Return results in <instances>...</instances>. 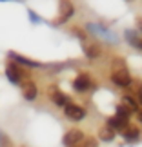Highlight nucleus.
<instances>
[{"mask_svg": "<svg viewBox=\"0 0 142 147\" xmlns=\"http://www.w3.org/2000/svg\"><path fill=\"white\" fill-rule=\"evenodd\" d=\"M7 56H9L11 60H15V64H20V65H26V67H40L42 65L40 62H35V60H31V58H26V56L15 53V51H9Z\"/></svg>", "mask_w": 142, "mask_h": 147, "instance_id": "obj_5", "label": "nucleus"}, {"mask_svg": "<svg viewBox=\"0 0 142 147\" xmlns=\"http://www.w3.org/2000/svg\"><path fill=\"white\" fill-rule=\"evenodd\" d=\"M115 116L120 118V120H124V122H128V118H129V109H128V107H124V105H118Z\"/></svg>", "mask_w": 142, "mask_h": 147, "instance_id": "obj_15", "label": "nucleus"}, {"mask_svg": "<svg viewBox=\"0 0 142 147\" xmlns=\"http://www.w3.org/2000/svg\"><path fill=\"white\" fill-rule=\"evenodd\" d=\"M91 87V78H89L88 75H78L75 78V82H73V89L75 91H88V89Z\"/></svg>", "mask_w": 142, "mask_h": 147, "instance_id": "obj_6", "label": "nucleus"}, {"mask_svg": "<svg viewBox=\"0 0 142 147\" xmlns=\"http://www.w3.org/2000/svg\"><path fill=\"white\" fill-rule=\"evenodd\" d=\"M88 29H89V31H93V33H96V35H100V36H104V38H107V40H109V38H111V40H115V36H113L111 33H107L106 29H102V27H100V26H96V24H89V26H88Z\"/></svg>", "mask_w": 142, "mask_h": 147, "instance_id": "obj_11", "label": "nucleus"}, {"mask_svg": "<svg viewBox=\"0 0 142 147\" xmlns=\"http://www.w3.org/2000/svg\"><path fill=\"white\" fill-rule=\"evenodd\" d=\"M139 120H140V122H142V113H139Z\"/></svg>", "mask_w": 142, "mask_h": 147, "instance_id": "obj_21", "label": "nucleus"}, {"mask_svg": "<svg viewBox=\"0 0 142 147\" xmlns=\"http://www.w3.org/2000/svg\"><path fill=\"white\" fill-rule=\"evenodd\" d=\"M140 102H142V91H140Z\"/></svg>", "mask_w": 142, "mask_h": 147, "instance_id": "obj_22", "label": "nucleus"}, {"mask_svg": "<svg viewBox=\"0 0 142 147\" xmlns=\"http://www.w3.org/2000/svg\"><path fill=\"white\" fill-rule=\"evenodd\" d=\"M126 123H128V122H124V120H120V118L113 116V118H109V120H107V127H111L113 131H120V129L124 131Z\"/></svg>", "mask_w": 142, "mask_h": 147, "instance_id": "obj_10", "label": "nucleus"}, {"mask_svg": "<svg viewBox=\"0 0 142 147\" xmlns=\"http://www.w3.org/2000/svg\"><path fill=\"white\" fill-rule=\"evenodd\" d=\"M139 129L137 127H128V129H124V138L129 140V142H135V140H139Z\"/></svg>", "mask_w": 142, "mask_h": 147, "instance_id": "obj_13", "label": "nucleus"}, {"mask_svg": "<svg viewBox=\"0 0 142 147\" xmlns=\"http://www.w3.org/2000/svg\"><path fill=\"white\" fill-rule=\"evenodd\" d=\"M99 136H100V140H104V142H111L113 138H115V131H113L111 127H102L100 129V133H99Z\"/></svg>", "mask_w": 142, "mask_h": 147, "instance_id": "obj_12", "label": "nucleus"}, {"mask_svg": "<svg viewBox=\"0 0 142 147\" xmlns=\"http://www.w3.org/2000/svg\"><path fill=\"white\" fill-rule=\"evenodd\" d=\"M64 115L69 118V120L78 122L86 116V109L80 107V105H75V104H67V105H64Z\"/></svg>", "mask_w": 142, "mask_h": 147, "instance_id": "obj_3", "label": "nucleus"}, {"mask_svg": "<svg viewBox=\"0 0 142 147\" xmlns=\"http://www.w3.org/2000/svg\"><path fill=\"white\" fill-rule=\"evenodd\" d=\"M126 36H128V40L131 42L135 47H140V49H142V40L135 36V33H133V31H128V33H126Z\"/></svg>", "mask_w": 142, "mask_h": 147, "instance_id": "obj_16", "label": "nucleus"}, {"mask_svg": "<svg viewBox=\"0 0 142 147\" xmlns=\"http://www.w3.org/2000/svg\"><path fill=\"white\" fill-rule=\"evenodd\" d=\"M29 16H31V20H33V22H38V20H40V18H38V16H37L35 13H33V11H29Z\"/></svg>", "mask_w": 142, "mask_h": 147, "instance_id": "obj_20", "label": "nucleus"}, {"mask_svg": "<svg viewBox=\"0 0 142 147\" xmlns=\"http://www.w3.org/2000/svg\"><path fill=\"white\" fill-rule=\"evenodd\" d=\"M78 147H96V142H95V138H86L78 144Z\"/></svg>", "mask_w": 142, "mask_h": 147, "instance_id": "obj_19", "label": "nucleus"}, {"mask_svg": "<svg viewBox=\"0 0 142 147\" xmlns=\"http://www.w3.org/2000/svg\"><path fill=\"white\" fill-rule=\"evenodd\" d=\"M111 80L115 82L118 87H128L129 84H131V76H129V73L126 71V67H122V69H115V73L111 75Z\"/></svg>", "mask_w": 142, "mask_h": 147, "instance_id": "obj_4", "label": "nucleus"}, {"mask_svg": "<svg viewBox=\"0 0 142 147\" xmlns=\"http://www.w3.org/2000/svg\"><path fill=\"white\" fill-rule=\"evenodd\" d=\"M122 105L128 107L129 111H137V109H139V104L135 102L133 96H124V98H122Z\"/></svg>", "mask_w": 142, "mask_h": 147, "instance_id": "obj_14", "label": "nucleus"}, {"mask_svg": "<svg viewBox=\"0 0 142 147\" xmlns=\"http://www.w3.org/2000/svg\"><path fill=\"white\" fill-rule=\"evenodd\" d=\"M51 100H53L56 105H60V107L69 104V98H67L64 93H60L58 89H51Z\"/></svg>", "mask_w": 142, "mask_h": 147, "instance_id": "obj_9", "label": "nucleus"}, {"mask_svg": "<svg viewBox=\"0 0 142 147\" xmlns=\"http://www.w3.org/2000/svg\"><path fill=\"white\" fill-rule=\"evenodd\" d=\"M5 76H7V80H9L11 84H16V86H18V84L24 82L26 73L22 71L16 64H13V62H11V64H7V67H5Z\"/></svg>", "mask_w": 142, "mask_h": 147, "instance_id": "obj_1", "label": "nucleus"}, {"mask_svg": "<svg viewBox=\"0 0 142 147\" xmlns=\"http://www.w3.org/2000/svg\"><path fill=\"white\" fill-rule=\"evenodd\" d=\"M22 91H24V98L26 100H35L37 98V94H38V91H37V86L33 84L31 80H27V82H22Z\"/></svg>", "mask_w": 142, "mask_h": 147, "instance_id": "obj_7", "label": "nucleus"}, {"mask_svg": "<svg viewBox=\"0 0 142 147\" xmlns=\"http://www.w3.org/2000/svg\"><path fill=\"white\" fill-rule=\"evenodd\" d=\"M82 140H84V134H82L80 129H69V131L64 134L62 142H64V145H66V147H75V145L80 144Z\"/></svg>", "mask_w": 142, "mask_h": 147, "instance_id": "obj_2", "label": "nucleus"}, {"mask_svg": "<svg viewBox=\"0 0 142 147\" xmlns=\"http://www.w3.org/2000/svg\"><path fill=\"white\" fill-rule=\"evenodd\" d=\"M0 147H15L13 142H11V138L4 131H0Z\"/></svg>", "mask_w": 142, "mask_h": 147, "instance_id": "obj_17", "label": "nucleus"}, {"mask_svg": "<svg viewBox=\"0 0 142 147\" xmlns=\"http://www.w3.org/2000/svg\"><path fill=\"white\" fill-rule=\"evenodd\" d=\"M71 15H73V5H71V2H69V0H60V18H58V22L67 20Z\"/></svg>", "mask_w": 142, "mask_h": 147, "instance_id": "obj_8", "label": "nucleus"}, {"mask_svg": "<svg viewBox=\"0 0 142 147\" xmlns=\"http://www.w3.org/2000/svg\"><path fill=\"white\" fill-rule=\"evenodd\" d=\"M99 53H100V51H99V47H95V46H88L86 47V55H88V58H96V56H99Z\"/></svg>", "mask_w": 142, "mask_h": 147, "instance_id": "obj_18", "label": "nucleus"}]
</instances>
